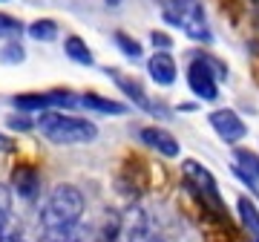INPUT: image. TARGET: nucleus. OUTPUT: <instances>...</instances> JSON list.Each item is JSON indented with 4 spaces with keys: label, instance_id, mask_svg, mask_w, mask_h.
I'll list each match as a JSON object with an SVG mask.
<instances>
[{
    "label": "nucleus",
    "instance_id": "1",
    "mask_svg": "<svg viewBox=\"0 0 259 242\" xmlns=\"http://www.w3.org/2000/svg\"><path fill=\"white\" fill-rule=\"evenodd\" d=\"M83 211H87V199H83L81 187L61 182L47 193L44 205H40V231H72L81 228Z\"/></svg>",
    "mask_w": 259,
    "mask_h": 242
},
{
    "label": "nucleus",
    "instance_id": "2",
    "mask_svg": "<svg viewBox=\"0 0 259 242\" xmlns=\"http://www.w3.org/2000/svg\"><path fill=\"white\" fill-rule=\"evenodd\" d=\"M35 130L52 144L61 147H75V144H93L98 139V124L72 112H61V110H49L40 112L35 118Z\"/></svg>",
    "mask_w": 259,
    "mask_h": 242
},
{
    "label": "nucleus",
    "instance_id": "3",
    "mask_svg": "<svg viewBox=\"0 0 259 242\" xmlns=\"http://www.w3.org/2000/svg\"><path fill=\"white\" fill-rule=\"evenodd\" d=\"M182 185L193 202L202 205V211L219 216V219H228V208L222 202V193H219V185H216V176L204 168L202 162L196 158H182Z\"/></svg>",
    "mask_w": 259,
    "mask_h": 242
},
{
    "label": "nucleus",
    "instance_id": "4",
    "mask_svg": "<svg viewBox=\"0 0 259 242\" xmlns=\"http://www.w3.org/2000/svg\"><path fill=\"white\" fill-rule=\"evenodd\" d=\"M161 18L182 29L193 44H210V23L199 0H161Z\"/></svg>",
    "mask_w": 259,
    "mask_h": 242
},
{
    "label": "nucleus",
    "instance_id": "5",
    "mask_svg": "<svg viewBox=\"0 0 259 242\" xmlns=\"http://www.w3.org/2000/svg\"><path fill=\"white\" fill-rule=\"evenodd\" d=\"M228 75V66L216 58L204 55V52H193L190 64H187V90L193 93L196 101H216L219 98V81Z\"/></svg>",
    "mask_w": 259,
    "mask_h": 242
},
{
    "label": "nucleus",
    "instance_id": "6",
    "mask_svg": "<svg viewBox=\"0 0 259 242\" xmlns=\"http://www.w3.org/2000/svg\"><path fill=\"white\" fill-rule=\"evenodd\" d=\"M207 124L210 130L219 136L222 144H231V147H239V141L248 139V124L236 110L231 107H219V110H210L207 112Z\"/></svg>",
    "mask_w": 259,
    "mask_h": 242
},
{
    "label": "nucleus",
    "instance_id": "7",
    "mask_svg": "<svg viewBox=\"0 0 259 242\" xmlns=\"http://www.w3.org/2000/svg\"><path fill=\"white\" fill-rule=\"evenodd\" d=\"M231 168H233V176L248 187V196L256 199L259 196V153L248 147H233Z\"/></svg>",
    "mask_w": 259,
    "mask_h": 242
},
{
    "label": "nucleus",
    "instance_id": "8",
    "mask_svg": "<svg viewBox=\"0 0 259 242\" xmlns=\"http://www.w3.org/2000/svg\"><path fill=\"white\" fill-rule=\"evenodd\" d=\"M104 72H107V78H112V81H115V87L127 95V101L133 104V107H139V110L150 112V115H156V112L161 110V107H158V104L153 101L147 93H144V87H141L133 75H124L121 69H115V66H107Z\"/></svg>",
    "mask_w": 259,
    "mask_h": 242
},
{
    "label": "nucleus",
    "instance_id": "9",
    "mask_svg": "<svg viewBox=\"0 0 259 242\" xmlns=\"http://www.w3.org/2000/svg\"><path fill=\"white\" fill-rule=\"evenodd\" d=\"M139 139H141L144 147L156 150V156H161V158H179L182 156V144H179V139L170 130H164V127H156V124L141 127Z\"/></svg>",
    "mask_w": 259,
    "mask_h": 242
},
{
    "label": "nucleus",
    "instance_id": "10",
    "mask_svg": "<svg viewBox=\"0 0 259 242\" xmlns=\"http://www.w3.org/2000/svg\"><path fill=\"white\" fill-rule=\"evenodd\" d=\"M12 193H18L23 202H37L40 196V173L32 165H18L12 170Z\"/></svg>",
    "mask_w": 259,
    "mask_h": 242
},
{
    "label": "nucleus",
    "instance_id": "11",
    "mask_svg": "<svg viewBox=\"0 0 259 242\" xmlns=\"http://www.w3.org/2000/svg\"><path fill=\"white\" fill-rule=\"evenodd\" d=\"M147 75L156 87H173L179 78V64L170 52H153L147 58Z\"/></svg>",
    "mask_w": 259,
    "mask_h": 242
},
{
    "label": "nucleus",
    "instance_id": "12",
    "mask_svg": "<svg viewBox=\"0 0 259 242\" xmlns=\"http://www.w3.org/2000/svg\"><path fill=\"white\" fill-rule=\"evenodd\" d=\"M236 219H239L248 242H259V205H256L253 196L242 193L236 199Z\"/></svg>",
    "mask_w": 259,
    "mask_h": 242
},
{
    "label": "nucleus",
    "instance_id": "13",
    "mask_svg": "<svg viewBox=\"0 0 259 242\" xmlns=\"http://www.w3.org/2000/svg\"><path fill=\"white\" fill-rule=\"evenodd\" d=\"M78 98H81V107L90 112H101V115H127L130 112V104L107 98V95H98V93H83Z\"/></svg>",
    "mask_w": 259,
    "mask_h": 242
},
{
    "label": "nucleus",
    "instance_id": "14",
    "mask_svg": "<svg viewBox=\"0 0 259 242\" xmlns=\"http://www.w3.org/2000/svg\"><path fill=\"white\" fill-rule=\"evenodd\" d=\"M64 55L78 66H93L95 64L93 49H90V44H87L81 35H66L64 37Z\"/></svg>",
    "mask_w": 259,
    "mask_h": 242
},
{
    "label": "nucleus",
    "instance_id": "15",
    "mask_svg": "<svg viewBox=\"0 0 259 242\" xmlns=\"http://www.w3.org/2000/svg\"><path fill=\"white\" fill-rule=\"evenodd\" d=\"M26 35L32 37V41H37V44H52V41H58V35H61V26H58V20H52V18H37V20H32V23H26Z\"/></svg>",
    "mask_w": 259,
    "mask_h": 242
},
{
    "label": "nucleus",
    "instance_id": "16",
    "mask_svg": "<svg viewBox=\"0 0 259 242\" xmlns=\"http://www.w3.org/2000/svg\"><path fill=\"white\" fill-rule=\"evenodd\" d=\"M112 41H115V47L121 49V55L130 58V61H139L141 55H144V49H141V44L136 41L133 35H127V32H112Z\"/></svg>",
    "mask_w": 259,
    "mask_h": 242
},
{
    "label": "nucleus",
    "instance_id": "17",
    "mask_svg": "<svg viewBox=\"0 0 259 242\" xmlns=\"http://www.w3.org/2000/svg\"><path fill=\"white\" fill-rule=\"evenodd\" d=\"M26 32V23L15 15H6V12H0V37L3 41H18L20 35Z\"/></svg>",
    "mask_w": 259,
    "mask_h": 242
},
{
    "label": "nucleus",
    "instance_id": "18",
    "mask_svg": "<svg viewBox=\"0 0 259 242\" xmlns=\"http://www.w3.org/2000/svg\"><path fill=\"white\" fill-rule=\"evenodd\" d=\"M0 61L9 64V66L23 64V61H26V49H23V44H20V41H6V47L0 49Z\"/></svg>",
    "mask_w": 259,
    "mask_h": 242
},
{
    "label": "nucleus",
    "instance_id": "19",
    "mask_svg": "<svg viewBox=\"0 0 259 242\" xmlns=\"http://www.w3.org/2000/svg\"><path fill=\"white\" fill-rule=\"evenodd\" d=\"M6 124H9V130H15V133L35 130V118H32V115H26V112H15V115H9V118H6Z\"/></svg>",
    "mask_w": 259,
    "mask_h": 242
},
{
    "label": "nucleus",
    "instance_id": "20",
    "mask_svg": "<svg viewBox=\"0 0 259 242\" xmlns=\"http://www.w3.org/2000/svg\"><path fill=\"white\" fill-rule=\"evenodd\" d=\"M150 44L156 47V52H170L173 37L167 35V32H161V29H153V32H150Z\"/></svg>",
    "mask_w": 259,
    "mask_h": 242
},
{
    "label": "nucleus",
    "instance_id": "21",
    "mask_svg": "<svg viewBox=\"0 0 259 242\" xmlns=\"http://www.w3.org/2000/svg\"><path fill=\"white\" fill-rule=\"evenodd\" d=\"M15 147H18V141L12 139L9 133H0V153H12Z\"/></svg>",
    "mask_w": 259,
    "mask_h": 242
},
{
    "label": "nucleus",
    "instance_id": "22",
    "mask_svg": "<svg viewBox=\"0 0 259 242\" xmlns=\"http://www.w3.org/2000/svg\"><path fill=\"white\" fill-rule=\"evenodd\" d=\"M104 3H107V6H112V9H115V6H121V0H104Z\"/></svg>",
    "mask_w": 259,
    "mask_h": 242
},
{
    "label": "nucleus",
    "instance_id": "23",
    "mask_svg": "<svg viewBox=\"0 0 259 242\" xmlns=\"http://www.w3.org/2000/svg\"><path fill=\"white\" fill-rule=\"evenodd\" d=\"M0 3H6V0H0Z\"/></svg>",
    "mask_w": 259,
    "mask_h": 242
}]
</instances>
